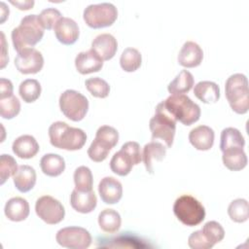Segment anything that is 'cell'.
Returning a JSON list of instances; mask_svg holds the SVG:
<instances>
[{
    "instance_id": "obj_1",
    "label": "cell",
    "mask_w": 249,
    "mask_h": 249,
    "mask_svg": "<svg viewBox=\"0 0 249 249\" xmlns=\"http://www.w3.org/2000/svg\"><path fill=\"white\" fill-rule=\"evenodd\" d=\"M49 137L53 147L67 151L80 150L87 142V134L83 129L70 126L61 121L50 125Z\"/></svg>"
},
{
    "instance_id": "obj_2",
    "label": "cell",
    "mask_w": 249,
    "mask_h": 249,
    "mask_svg": "<svg viewBox=\"0 0 249 249\" xmlns=\"http://www.w3.org/2000/svg\"><path fill=\"white\" fill-rule=\"evenodd\" d=\"M44 28L37 15H27L20 20L18 26L12 30L11 37L14 49L19 53L22 50L33 48L44 36Z\"/></svg>"
},
{
    "instance_id": "obj_3",
    "label": "cell",
    "mask_w": 249,
    "mask_h": 249,
    "mask_svg": "<svg viewBox=\"0 0 249 249\" xmlns=\"http://www.w3.org/2000/svg\"><path fill=\"white\" fill-rule=\"evenodd\" d=\"M160 103L176 122H180L184 125H191L200 118V107L188 95L170 94Z\"/></svg>"
},
{
    "instance_id": "obj_4",
    "label": "cell",
    "mask_w": 249,
    "mask_h": 249,
    "mask_svg": "<svg viewBox=\"0 0 249 249\" xmlns=\"http://www.w3.org/2000/svg\"><path fill=\"white\" fill-rule=\"evenodd\" d=\"M225 94L233 112L239 115H243L248 112V79L244 74L235 73L227 79L225 83Z\"/></svg>"
},
{
    "instance_id": "obj_5",
    "label": "cell",
    "mask_w": 249,
    "mask_h": 249,
    "mask_svg": "<svg viewBox=\"0 0 249 249\" xmlns=\"http://www.w3.org/2000/svg\"><path fill=\"white\" fill-rule=\"evenodd\" d=\"M176 121L165 111L160 102L155 109V115L149 122V127L152 133V140L160 139L164 142L166 148L173 144L176 132Z\"/></svg>"
},
{
    "instance_id": "obj_6",
    "label": "cell",
    "mask_w": 249,
    "mask_h": 249,
    "mask_svg": "<svg viewBox=\"0 0 249 249\" xmlns=\"http://www.w3.org/2000/svg\"><path fill=\"white\" fill-rule=\"evenodd\" d=\"M173 213L182 224L188 227L197 226L205 218L204 206L190 195H183L176 198Z\"/></svg>"
},
{
    "instance_id": "obj_7",
    "label": "cell",
    "mask_w": 249,
    "mask_h": 249,
    "mask_svg": "<svg viewBox=\"0 0 249 249\" xmlns=\"http://www.w3.org/2000/svg\"><path fill=\"white\" fill-rule=\"evenodd\" d=\"M118 18V10L112 3L104 2L89 5L83 13L84 21L93 29L111 26Z\"/></svg>"
},
{
    "instance_id": "obj_8",
    "label": "cell",
    "mask_w": 249,
    "mask_h": 249,
    "mask_svg": "<svg viewBox=\"0 0 249 249\" xmlns=\"http://www.w3.org/2000/svg\"><path fill=\"white\" fill-rule=\"evenodd\" d=\"M59 108L62 114L73 122L82 121L89 111V100L75 89H66L59 96Z\"/></svg>"
},
{
    "instance_id": "obj_9",
    "label": "cell",
    "mask_w": 249,
    "mask_h": 249,
    "mask_svg": "<svg viewBox=\"0 0 249 249\" xmlns=\"http://www.w3.org/2000/svg\"><path fill=\"white\" fill-rule=\"evenodd\" d=\"M56 242L69 249H86L91 244V235L82 227H66L60 229L55 234Z\"/></svg>"
},
{
    "instance_id": "obj_10",
    "label": "cell",
    "mask_w": 249,
    "mask_h": 249,
    "mask_svg": "<svg viewBox=\"0 0 249 249\" xmlns=\"http://www.w3.org/2000/svg\"><path fill=\"white\" fill-rule=\"evenodd\" d=\"M35 212L48 225L58 224L65 216V209L62 203L51 196H43L36 200Z\"/></svg>"
},
{
    "instance_id": "obj_11",
    "label": "cell",
    "mask_w": 249,
    "mask_h": 249,
    "mask_svg": "<svg viewBox=\"0 0 249 249\" xmlns=\"http://www.w3.org/2000/svg\"><path fill=\"white\" fill-rule=\"evenodd\" d=\"M15 66L21 74H36L44 66L43 54L35 48H28L18 53Z\"/></svg>"
},
{
    "instance_id": "obj_12",
    "label": "cell",
    "mask_w": 249,
    "mask_h": 249,
    "mask_svg": "<svg viewBox=\"0 0 249 249\" xmlns=\"http://www.w3.org/2000/svg\"><path fill=\"white\" fill-rule=\"evenodd\" d=\"M53 30L58 42L66 46L75 44L80 35L77 22L67 17H62L54 25Z\"/></svg>"
},
{
    "instance_id": "obj_13",
    "label": "cell",
    "mask_w": 249,
    "mask_h": 249,
    "mask_svg": "<svg viewBox=\"0 0 249 249\" xmlns=\"http://www.w3.org/2000/svg\"><path fill=\"white\" fill-rule=\"evenodd\" d=\"M101 200L106 204L118 203L123 196V186L120 181L111 176L102 178L98 184Z\"/></svg>"
},
{
    "instance_id": "obj_14",
    "label": "cell",
    "mask_w": 249,
    "mask_h": 249,
    "mask_svg": "<svg viewBox=\"0 0 249 249\" xmlns=\"http://www.w3.org/2000/svg\"><path fill=\"white\" fill-rule=\"evenodd\" d=\"M203 59V51L198 44L193 41H187L182 46L178 53V63L185 68H194L198 66Z\"/></svg>"
},
{
    "instance_id": "obj_15",
    "label": "cell",
    "mask_w": 249,
    "mask_h": 249,
    "mask_svg": "<svg viewBox=\"0 0 249 249\" xmlns=\"http://www.w3.org/2000/svg\"><path fill=\"white\" fill-rule=\"evenodd\" d=\"M75 67L80 74H90L101 70L103 67V60L90 49L87 52H81L76 55Z\"/></svg>"
},
{
    "instance_id": "obj_16",
    "label": "cell",
    "mask_w": 249,
    "mask_h": 249,
    "mask_svg": "<svg viewBox=\"0 0 249 249\" xmlns=\"http://www.w3.org/2000/svg\"><path fill=\"white\" fill-rule=\"evenodd\" d=\"M91 50L95 52L103 61L109 60L115 56L118 51L117 39L109 33L99 34L92 40Z\"/></svg>"
},
{
    "instance_id": "obj_17",
    "label": "cell",
    "mask_w": 249,
    "mask_h": 249,
    "mask_svg": "<svg viewBox=\"0 0 249 249\" xmlns=\"http://www.w3.org/2000/svg\"><path fill=\"white\" fill-rule=\"evenodd\" d=\"M215 133L208 125H198L189 133V141L193 147L198 151H208L214 144Z\"/></svg>"
},
{
    "instance_id": "obj_18",
    "label": "cell",
    "mask_w": 249,
    "mask_h": 249,
    "mask_svg": "<svg viewBox=\"0 0 249 249\" xmlns=\"http://www.w3.org/2000/svg\"><path fill=\"white\" fill-rule=\"evenodd\" d=\"M70 204L77 212L88 214L95 209L97 198L93 191L80 192L74 189L70 195Z\"/></svg>"
},
{
    "instance_id": "obj_19",
    "label": "cell",
    "mask_w": 249,
    "mask_h": 249,
    "mask_svg": "<svg viewBox=\"0 0 249 249\" xmlns=\"http://www.w3.org/2000/svg\"><path fill=\"white\" fill-rule=\"evenodd\" d=\"M166 146L162 143L153 140L147 143L142 152V160L146 168V171L150 174L154 173V162L161 161L166 155Z\"/></svg>"
},
{
    "instance_id": "obj_20",
    "label": "cell",
    "mask_w": 249,
    "mask_h": 249,
    "mask_svg": "<svg viewBox=\"0 0 249 249\" xmlns=\"http://www.w3.org/2000/svg\"><path fill=\"white\" fill-rule=\"evenodd\" d=\"M39 144L35 137L29 134H23L16 138L12 145V150L16 156L20 159H31L39 152Z\"/></svg>"
},
{
    "instance_id": "obj_21",
    "label": "cell",
    "mask_w": 249,
    "mask_h": 249,
    "mask_svg": "<svg viewBox=\"0 0 249 249\" xmlns=\"http://www.w3.org/2000/svg\"><path fill=\"white\" fill-rule=\"evenodd\" d=\"M30 212L28 201L20 196L10 198L4 207L5 216L13 222L24 221Z\"/></svg>"
},
{
    "instance_id": "obj_22",
    "label": "cell",
    "mask_w": 249,
    "mask_h": 249,
    "mask_svg": "<svg viewBox=\"0 0 249 249\" xmlns=\"http://www.w3.org/2000/svg\"><path fill=\"white\" fill-rule=\"evenodd\" d=\"M36 179L35 169L27 164L19 165L18 171L13 176L14 185L20 193H27L32 190L36 184Z\"/></svg>"
},
{
    "instance_id": "obj_23",
    "label": "cell",
    "mask_w": 249,
    "mask_h": 249,
    "mask_svg": "<svg viewBox=\"0 0 249 249\" xmlns=\"http://www.w3.org/2000/svg\"><path fill=\"white\" fill-rule=\"evenodd\" d=\"M222 160L224 165L231 171H239L247 165V156L243 148L231 147L224 150Z\"/></svg>"
},
{
    "instance_id": "obj_24",
    "label": "cell",
    "mask_w": 249,
    "mask_h": 249,
    "mask_svg": "<svg viewBox=\"0 0 249 249\" xmlns=\"http://www.w3.org/2000/svg\"><path fill=\"white\" fill-rule=\"evenodd\" d=\"M195 96L205 104L216 103L220 98V88L212 81H200L194 88Z\"/></svg>"
},
{
    "instance_id": "obj_25",
    "label": "cell",
    "mask_w": 249,
    "mask_h": 249,
    "mask_svg": "<svg viewBox=\"0 0 249 249\" xmlns=\"http://www.w3.org/2000/svg\"><path fill=\"white\" fill-rule=\"evenodd\" d=\"M40 167L45 175L56 177L64 171L65 160L57 154H46L40 160Z\"/></svg>"
},
{
    "instance_id": "obj_26",
    "label": "cell",
    "mask_w": 249,
    "mask_h": 249,
    "mask_svg": "<svg viewBox=\"0 0 249 249\" xmlns=\"http://www.w3.org/2000/svg\"><path fill=\"white\" fill-rule=\"evenodd\" d=\"M194 83L193 74L188 70H182L168 84L167 90L170 94H184L192 89Z\"/></svg>"
},
{
    "instance_id": "obj_27",
    "label": "cell",
    "mask_w": 249,
    "mask_h": 249,
    "mask_svg": "<svg viewBox=\"0 0 249 249\" xmlns=\"http://www.w3.org/2000/svg\"><path fill=\"white\" fill-rule=\"evenodd\" d=\"M99 228L107 233H114L118 231L122 225V218L119 212L114 209L106 208L98 215Z\"/></svg>"
},
{
    "instance_id": "obj_28",
    "label": "cell",
    "mask_w": 249,
    "mask_h": 249,
    "mask_svg": "<svg viewBox=\"0 0 249 249\" xmlns=\"http://www.w3.org/2000/svg\"><path fill=\"white\" fill-rule=\"evenodd\" d=\"M132 166V159L126 152L123 151L122 149L116 152L110 160L111 170L119 176H126L127 174H129Z\"/></svg>"
},
{
    "instance_id": "obj_29",
    "label": "cell",
    "mask_w": 249,
    "mask_h": 249,
    "mask_svg": "<svg viewBox=\"0 0 249 249\" xmlns=\"http://www.w3.org/2000/svg\"><path fill=\"white\" fill-rule=\"evenodd\" d=\"M245 139L241 132L235 127H226L222 130L220 136V150H224L231 147L244 148Z\"/></svg>"
},
{
    "instance_id": "obj_30",
    "label": "cell",
    "mask_w": 249,
    "mask_h": 249,
    "mask_svg": "<svg viewBox=\"0 0 249 249\" xmlns=\"http://www.w3.org/2000/svg\"><path fill=\"white\" fill-rule=\"evenodd\" d=\"M142 62V55L140 52L135 48H126L121 54L120 65L125 72H134L140 66Z\"/></svg>"
},
{
    "instance_id": "obj_31",
    "label": "cell",
    "mask_w": 249,
    "mask_h": 249,
    "mask_svg": "<svg viewBox=\"0 0 249 249\" xmlns=\"http://www.w3.org/2000/svg\"><path fill=\"white\" fill-rule=\"evenodd\" d=\"M42 88L40 83L35 79H26L19 84L18 93L26 103L36 101L41 95Z\"/></svg>"
},
{
    "instance_id": "obj_32",
    "label": "cell",
    "mask_w": 249,
    "mask_h": 249,
    "mask_svg": "<svg viewBox=\"0 0 249 249\" xmlns=\"http://www.w3.org/2000/svg\"><path fill=\"white\" fill-rule=\"evenodd\" d=\"M75 189L80 192H90L92 191L93 177L91 170L85 165L77 167L73 175Z\"/></svg>"
},
{
    "instance_id": "obj_33",
    "label": "cell",
    "mask_w": 249,
    "mask_h": 249,
    "mask_svg": "<svg viewBox=\"0 0 249 249\" xmlns=\"http://www.w3.org/2000/svg\"><path fill=\"white\" fill-rule=\"evenodd\" d=\"M228 215L235 223H244L249 218L248 201L244 198L233 199L228 207Z\"/></svg>"
},
{
    "instance_id": "obj_34",
    "label": "cell",
    "mask_w": 249,
    "mask_h": 249,
    "mask_svg": "<svg viewBox=\"0 0 249 249\" xmlns=\"http://www.w3.org/2000/svg\"><path fill=\"white\" fill-rule=\"evenodd\" d=\"M112 149L113 147L110 146L107 142L101 139L99 140L95 137L88 149V156L91 160L95 162H101L107 158L109 152Z\"/></svg>"
},
{
    "instance_id": "obj_35",
    "label": "cell",
    "mask_w": 249,
    "mask_h": 249,
    "mask_svg": "<svg viewBox=\"0 0 249 249\" xmlns=\"http://www.w3.org/2000/svg\"><path fill=\"white\" fill-rule=\"evenodd\" d=\"M85 86L89 92L97 98H105L109 95L110 92V86L109 84L99 78V77H93V78H89L85 82Z\"/></svg>"
},
{
    "instance_id": "obj_36",
    "label": "cell",
    "mask_w": 249,
    "mask_h": 249,
    "mask_svg": "<svg viewBox=\"0 0 249 249\" xmlns=\"http://www.w3.org/2000/svg\"><path fill=\"white\" fill-rule=\"evenodd\" d=\"M202 233L206 237V239L214 246L215 244L222 241L225 237V230L222 225L216 221H208L206 222L202 229Z\"/></svg>"
},
{
    "instance_id": "obj_37",
    "label": "cell",
    "mask_w": 249,
    "mask_h": 249,
    "mask_svg": "<svg viewBox=\"0 0 249 249\" xmlns=\"http://www.w3.org/2000/svg\"><path fill=\"white\" fill-rule=\"evenodd\" d=\"M20 111V102L18 98L12 95L0 99V115L5 120H11L18 115Z\"/></svg>"
},
{
    "instance_id": "obj_38",
    "label": "cell",
    "mask_w": 249,
    "mask_h": 249,
    "mask_svg": "<svg viewBox=\"0 0 249 249\" xmlns=\"http://www.w3.org/2000/svg\"><path fill=\"white\" fill-rule=\"evenodd\" d=\"M18 164L16 160L7 154H2L0 157V184L3 185L7 179L14 176L18 171Z\"/></svg>"
},
{
    "instance_id": "obj_39",
    "label": "cell",
    "mask_w": 249,
    "mask_h": 249,
    "mask_svg": "<svg viewBox=\"0 0 249 249\" xmlns=\"http://www.w3.org/2000/svg\"><path fill=\"white\" fill-rule=\"evenodd\" d=\"M61 13L55 8H46L38 15V19L44 29L51 30L61 18Z\"/></svg>"
},
{
    "instance_id": "obj_40",
    "label": "cell",
    "mask_w": 249,
    "mask_h": 249,
    "mask_svg": "<svg viewBox=\"0 0 249 249\" xmlns=\"http://www.w3.org/2000/svg\"><path fill=\"white\" fill-rule=\"evenodd\" d=\"M95 137L107 142L108 144L110 143L112 147H115L119 141V132L115 127L105 124L97 128Z\"/></svg>"
},
{
    "instance_id": "obj_41",
    "label": "cell",
    "mask_w": 249,
    "mask_h": 249,
    "mask_svg": "<svg viewBox=\"0 0 249 249\" xmlns=\"http://www.w3.org/2000/svg\"><path fill=\"white\" fill-rule=\"evenodd\" d=\"M188 245L192 249H210L213 245L206 239L201 230L192 232L188 238Z\"/></svg>"
},
{
    "instance_id": "obj_42",
    "label": "cell",
    "mask_w": 249,
    "mask_h": 249,
    "mask_svg": "<svg viewBox=\"0 0 249 249\" xmlns=\"http://www.w3.org/2000/svg\"><path fill=\"white\" fill-rule=\"evenodd\" d=\"M121 149L126 152L132 159L133 165H137L142 160V154L140 151V145L135 141H128L123 144Z\"/></svg>"
},
{
    "instance_id": "obj_43",
    "label": "cell",
    "mask_w": 249,
    "mask_h": 249,
    "mask_svg": "<svg viewBox=\"0 0 249 249\" xmlns=\"http://www.w3.org/2000/svg\"><path fill=\"white\" fill-rule=\"evenodd\" d=\"M14 87L12 82L9 79L1 78L0 79V99L10 97L13 94Z\"/></svg>"
},
{
    "instance_id": "obj_44",
    "label": "cell",
    "mask_w": 249,
    "mask_h": 249,
    "mask_svg": "<svg viewBox=\"0 0 249 249\" xmlns=\"http://www.w3.org/2000/svg\"><path fill=\"white\" fill-rule=\"evenodd\" d=\"M10 3L12 5L18 7V9H19L21 11L30 10L34 6V1L33 0H29V1H13V0H11Z\"/></svg>"
},
{
    "instance_id": "obj_45",
    "label": "cell",
    "mask_w": 249,
    "mask_h": 249,
    "mask_svg": "<svg viewBox=\"0 0 249 249\" xmlns=\"http://www.w3.org/2000/svg\"><path fill=\"white\" fill-rule=\"evenodd\" d=\"M1 37H2V57H1V68H4L7 62L9 61V57L7 56L6 53V41H5V35L3 32H1Z\"/></svg>"
},
{
    "instance_id": "obj_46",
    "label": "cell",
    "mask_w": 249,
    "mask_h": 249,
    "mask_svg": "<svg viewBox=\"0 0 249 249\" xmlns=\"http://www.w3.org/2000/svg\"><path fill=\"white\" fill-rule=\"evenodd\" d=\"M0 6H1V23H3L6 18L9 17V8H7L6 4L1 1L0 2Z\"/></svg>"
}]
</instances>
